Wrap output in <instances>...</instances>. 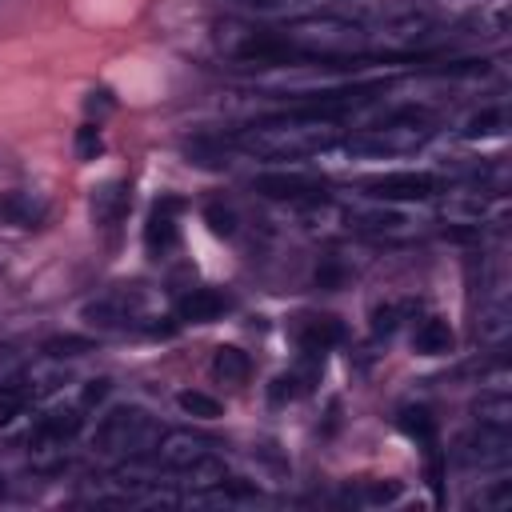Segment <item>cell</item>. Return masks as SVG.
<instances>
[{
    "label": "cell",
    "mask_w": 512,
    "mask_h": 512,
    "mask_svg": "<svg viewBox=\"0 0 512 512\" xmlns=\"http://www.w3.org/2000/svg\"><path fill=\"white\" fill-rule=\"evenodd\" d=\"M336 136H340V128L332 120H316V116L284 108L272 120L240 128L236 136H228V144L256 160H304V156L328 152L336 144Z\"/></svg>",
    "instance_id": "obj_1"
},
{
    "label": "cell",
    "mask_w": 512,
    "mask_h": 512,
    "mask_svg": "<svg viewBox=\"0 0 512 512\" xmlns=\"http://www.w3.org/2000/svg\"><path fill=\"white\" fill-rule=\"evenodd\" d=\"M432 136V120L424 112H396L388 116L384 124L376 128H360L344 140V148L352 156H368V160H380V156H400V152H416L424 140Z\"/></svg>",
    "instance_id": "obj_2"
},
{
    "label": "cell",
    "mask_w": 512,
    "mask_h": 512,
    "mask_svg": "<svg viewBox=\"0 0 512 512\" xmlns=\"http://www.w3.org/2000/svg\"><path fill=\"white\" fill-rule=\"evenodd\" d=\"M156 436H160V424H156L144 408H136V404H120V408H112V412L96 424V440H92V444H96L100 456H124V460H136V456L152 452Z\"/></svg>",
    "instance_id": "obj_3"
},
{
    "label": "cell",
    "mask_w": 512,
    "mask_h": 512,
    "mask_svg": "<svg viewBox=\"0 0 512 512\" xmlns=\"http://www.w3.org/2000/svg\"><path fill=\"white\" fill-rule=\"evenodd\" d=\"M208 452H212V440L200 436V432H192V428H160V436L152 444V460L160 468L176 472V476L184 468H192L200 456H208Z\"/></svg>",
    "instance_id": "obj_4"
},
{
    "label": "cell",
    "mask_w": 512,
    "mask_h": 512,
    "mask_svg": "<svg viewBox=\"0 0 512 512\" xmlns=\"http://www.w3.org/2000/svg\"><path fill=\"white\" fill-rule=\"evenodd\" d=\"M80 428H84V412L80 408H52V412L36 416V424L24 436V444H28V452H60L80 436Z\"/></svg>",
    "instance_id": "obj_5"
},
{
    "label": "cell",
    "mask_w": 512,
    "mask_h": 512,
    "mask_svg": "<svg viewBox=\"0 0 512 512\" xmlns=\"http://www.w3.org/2000/svg\"><path fill=\"white\" fill-rule=\"evenodd\" d=\"M440 180L432 172H416V168H404V172H384V176H372L364 180V192L372 200H428L436 196Z\"/></svg>",
    "instance_id": "obj_6"
},
{
    "label": "cell",
    "mask_w": 512,
    "mask_h": 512,
    "mask_svg": "<svg viewBox=\"0 0 512 512\" xmlns=\"http://www.w3.org/2000/svg\"><path fill=\"white\" fill-rule=\"evenodd\" d=\"M256 192L268 200H288V204H320L324 184L304 172H264L256 176Z\"/></svg>",
    "instance_id": "obj_7"
},
{
    "label": "cell",
    "mask_w": 512,
    "mask_h": 512,
    "mask_svg": "<svg viewBox=\"0 0 512 512\" xmlns=\"http://www.w3.org/2000/svg\"><path fill=\"white\" fill-rule=\"evenodd\" d=\"M460 460L480 464V468H504L512 460V436L504 428H476L472 436L460 440Z\"/></svg>",
    "instance_id": "obj_8"
},
{
    "label": "cell",
    "mask_w": 512,
    "mask_h": 512,
    "mask_svg": "<svg viewBox=\"0 0 512 512\" xmlns=\"http://www.w3.org/2000/svg\"><path fill=\"white\" fill-rule=\"evenodd\" d=\"M176 208H180V200H172V196H164L152 212H148V224H144V244H148V252L152 256H164V252H172L176 248V240H180V228H176Z\"/></svg>",
    "instance_id": "obj_9"
},
{
    "label": "cell",
    "mask_w": 512,
    "mask_h": 512,
    "mask_svg": "<svg viewBox=\"0 0 512 512\" xmlns=\"http://www.w3.org/2000/svg\"><path fill=\"white\" fill-rule=\"evenodd\" d=\"M228 308H232V296L220 292V288H188L176 304L180 320H192V324H208V320L224 316Z\"/></svg>",
    "instance_id": "obj_10"
},
{
    "label": "cell",
    "mask_w": 512,
    "mask_h": 512,
    "mask_svg": "<svg viewBox=\"0 0 512 512\" xmlns=\"http://www.w3.org/2000/svg\"><path fill=\"white\" fill-rule=\"evenodd\" d=\"M128 204H132L128 184L108 180L104 188H96V192H92V220H96L100 228H116V224L128 216Z\"/></svg>",
    "instance_id": "obj_11"
},
{
    "label": "cell",
    "mask_w": 512,
    "mask_h": 512,
    "mask_svg": "<svg viewBox=\"0 0 512 512\" xmlns=\"http://www.w3.org/2000/svg\"><path fill=\"white\" fill-rule=\"evenodd\" d=\"M296 340H300L304 352H316L320 356V352H328L332 344L344 340V324L336 316H304L296 324Z\"/></svg>",
    "instance_id": "obj_12"
},
{
    "label": "cell",
    "mask_w": 512,
    "mask_h": 512,
    "mask_svg": "<svg viewBox=\"0 0 512 512\" xmlns=\"http://www.w3.org/2000/svg\"><path fill=\"white\" fill-rule=\"evenodd\" d=\"M412 344H416L420 356H448L452 344H456V332L448 328V320H436V316H432V320H424V324L416 328Z\"/></svg>",
    "instance_id": "obj_13"
},
{
    "label": "cell",
    "mask_w": 512,
    "mask_h": 512,
    "mask_svg": "<svg viewBox=\"0 0 512 512\" xmlns=\"http://www.w3.org/2000/svg\"><path fill=\"white\" fill-rule=\"evenodd\" d=\"M472 412H476V424L512 432V400H508V392H504V388H500V392H488V396H480Z\"/></svg>",
    "instance_id": "obj_14"
},
{
    "label": "cell",
    "mask_w": 512,
    "mask_h": 512,
    "mask_svg": "<svg viewBox=\"0 0 512 512\" xmlns=\"http://www.w3.org/2000/svg\"><path fill=\"white\" fill-rule=\"evenodd\" d=\"M212 372H216L224 384H244L248 372H252V360H248V352H240V348H232V344H220L216 356H212Z\"/></svg>",
    "instance_id": "obj_15"
},
{
    "label": "cell",
    "mask_w": 512,
    "mask_h": 512,
    "mask_svg": "<svg viewBox=\"0 0 512 512\" xmlns=\"http://www.w3.org/2000/svg\"><path fill=\"white\" fill-rule=\"evenodd\" d=\"M0 216H8V220L20 224V228H32V224L44 220V204L32 200L28 192H8V196L0 200Z\"/></svg>",
    "instance_id": "obj_16"
},
{
    "label": "cell",
    "mask_w": 512,
    "mask_h": 512,
    "mask_svg": "<svg viewBox=\"0 0 512 512\" xmlns=\"http://www.w3.org/2000/svg\"><path fill=\"white\" fill-rule=\"evenodd\" d=\"M176 404H180V412H188V416H200V420H216L220 416V400L216 396H208V392H180L176 396Z\"/></svg>",
    "instance_id": "obj_17"
},
{
    "label": "cell",
    "mask_w": 512,
    "mask_h": 512,
    "mask_svg": "<svg viewBox=\"0 0 512 512\" xmlns=\"http://www.w3.org/2000/svg\"><path fill=\"white\" fill-rule=\"evenodd\" d=\"M204 220H208V228H212L216 236H232V232H236V212H232V204L212 200V204L204 208Z\"/></svg>",
    "instance_id": "obj_18"
},
{
    "label": "cell",
    "mask_w": 512,
    "mask_h": 512,
    "mask_svg": "<svg viewBox=\"0 0 512 512\" xmlns=\"http://www.w3.org/2000/svg\"><path fill=\"white\" fill-rule=\"evenodd\" d=\"M400 428H404L408 436L432 440V416H428V408H404V412H400Z\"/></svg>",
    "instance_id": "obj_19"
},
{
    "label": "cell",
    "mask_w": 512,
    "mask_h": 512,
    "mask_svg": "<svg viewBox=\"0 0 512 512\" xmlns=\"http://www.w3.org/2000/svg\"><path fill=\"white\" fill-rule=\"evenodd\" d=\"M100 148H104V140H100V128H96V124L76 128V156H80V160H96Z\"/></svg>",
    "instance_id": "obj_20"
},
{
    "label": "cell",
    "mask_w": 512,
    "mask_h": 512,
    "mask_svg": "<svg viewBox=\"0 0 512 512\" xmlns=\"http://www.w3.org/2000/svg\"><path fill=\"white\" fill-rule=\"evenodd\" d=\"M88 348H92V340H76V336H56V340L44 344L48 356H80V352H88Z\"/></svg>",
    "instance_id": "obj_21"
},
{
    "label": "cell",
    "mask_w": 512,
    "mask_h": 512,
    "mask_svg": "<svg viewBox=\"0 0 512 512\" xmlns=\"http://www.w3.org/2000/svg\"><path fill=\"white\" fill-rule=\"evenodd\" d=\"M480 504H488V508H508V504H512V484H508V480H496V488L484 492Z\"/></svg>",
    "instance_id": "obj_22"
},
{
    "label": "cell",
    "mask_w": 512,
    "mask_h": 512,
    "mask_svg": "<svg viewBox=\"0 0 512 512\" xmlns=\"http://www.w3.org/2000/svg\"><path fill=\"white\" fill-rule=\"evenodd\" d=\"M496 124H500V112H480L468 120V136H488V132H496Z\"/></svg>",
    "instance_id": "obj_23"
},
{
    "label": "cell",
    "mask_w": 512,
    "mask_h": 512,
    "mask_svg": "<svg viewBox=\"0 0 512 512\" xmlns=\"http://www.w3.org/2000/svg\"><path fill=\"white\" fill-rule=\"evenodd\" d=\"M396 496H400V484H396V480H388V484H372V488H368V500H372V504H388V500H396Z\"/></svg>",
    "instance_id": "obj_24"
},
{
    "label": "cell",
    "mask_w": 512,
    "mask_h": 512,
    "mask_svg": "<svg viewBox=\"0 0 512 512\" xmlns=\"http://www.w3.org/2000/svg\"><path fill=\"white\" fill-rule=\"evenodd\" d=\"M392 328H396V308H376L372 332H392Z\"/></svg>",
    "instance_id": "obj_25"
},
{
    "label": "cell",
    "mask_w": 512,
    "mask_h": 512,
    "mask_svg": "<svg viewBox=\"0 0 512 512\" xmlns=\"http://www.w3.org/2000/svg\"><path fill=\"white\" fill-rule=\"evenodd\" d=\"M104 392H108V380H92V384L84 388V404H96V400H104Z\"/></svg>",
    "instance_id": "obj_26"
},
{
    "label": "cell",
    "mask_w": 512,
    "mask_h": 512,
    "mask_svg": "<svg viewBox=\"0 0 512 512\" xmlns=\"http://www.w3.org/2000/svg\"><path fill=\"white\" fill-rule=\"evenodd\" d=\"M240 4H248V8H280L288 0H240Z\"/></svg>",
    "instance_id": "obj_27"
},
{
    "label": "cell",
    "mask_w": 512,
    "mask_h": 512,
    "mask_svg": "<svg viewBox=\"0 0 512 512\" xmlns=\"http://www.w3.org/2000/svg\"><path fill=\"white\" fill-rule=\"evenodd\" d=\"M0 496H4V476H0Z\"/></svg>",
    "instance_id": "obj_28"
}]
</instances>
